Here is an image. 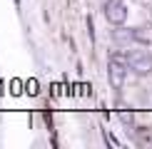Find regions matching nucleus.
<instances>
[{
  "instance_id": "1",
  "label": "nucleus",
  "mask_w": 152,
  "mask_h": 149,
  "mask_svg": "<svg viewBox=\"0 0 152 149\" xmlns=\"http://www.w3.org/2000/svg\"><path fill=\"white\" fill-rule=\"evenodd\" d=\"M120 57H122V62L130 67V70H135L140 74L152 70V52L150 50H127V52H122Z\"/></svg>"
},
{
  "instance_id": "2",
  "label": "nucleus",
  "mask_w": 152,
  "mask_h": 149,
  "mask_svg": "<svg viewBox=\"0 0 152 149\" xmlns=\"http://www.w3.org/2000/svg\"><path fill=\"white\" fill-rule=\"evenodd\" d=\"M105 17L112 25H122L127 20V8L122 0H105Z\"/></svg>"
},
{
  "instance_id": "3",
  "label": "nucleus",
  "mask_w": 152,
  "mask_h": 149,
  "mask_svg": "<svg viewBox=\"0 0 152 149\" xmlns=\"http://www.w3.org/2000/svg\"><path fill=\"white\" fill-rule=\"evenodd\" d=\"M125 72H127V65L122 62L120 52L112 55V57H110V82L115 87H122L125 85Z\"/></svg>"
},
{
  "instance_id": "4",
  "label": "nucleus",
  "mask_w": 152,
  "mask_h": 149,
  "mask_svg": "<svg viewBox=\"0 0 152 149\" xmlns=\"http://www.w3.org/2000/svg\"><path fill=\"white\" fill-rule=\"evenodd\" d=\"M28 92H30V95H37V82H35V80L28 82Z\"/></svg>"
}]
</instances>
